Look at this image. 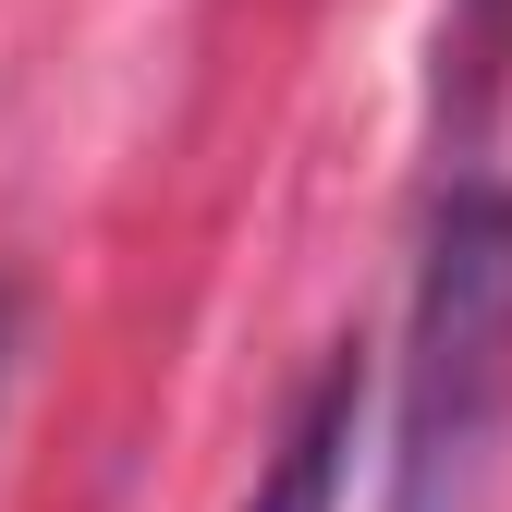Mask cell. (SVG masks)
<instances>
[{
    "label": "cell",
    "mask_w": 512,
    "mask_h": 512,
    "mask_svg": "<svg viewBox=\"0 0 512 512\" xmlns=\"http://www.w3.org/2000/svg\"><path fill=\"white\" fill-rule=\"evenodd\" d=\"M500 415H512V183H452L427 220L415 330H403L391 512H464Z\"/></svg>",
    "instance_id": "6da1fadb"
},
{
    "label": "cell",
    "mask_w": 512,
    "mask_h": 512,
    "mask_svg": "<svg viewBox=\"0 0 512 512\" xmlns=\"http://www.w3.org/2000/svg\"><path fill=\"white\" fill-rule=\"evenodd\" d=\"M354 415H366V366L330 354V366H317V391H305V415L281 427V452H269V476H256L244 512H330V500H342V464H354Z\"/></svg>",
    "instance_id": "7a4b0ae2"
}]
</instances>
